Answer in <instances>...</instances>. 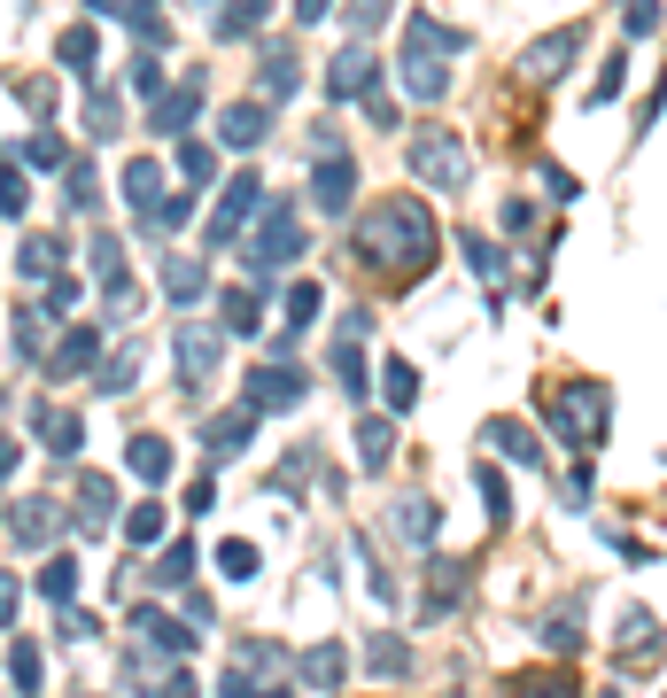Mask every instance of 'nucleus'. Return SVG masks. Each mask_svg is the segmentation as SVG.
Masks as SVG:
<instances>
[{"label": "nucleus", "mask_w": 667, "mask_h": 698, "mask_svg": "<svg viewBox=\"0 0 667 698\" xmlns=\"http://www.w3.org/2000/svg\"><path fill=\"white\" fill-rule=\"evenodd\" d=\"M358 256H373L381 272H428V256H435V218L411 210V202H381V210L358 225Z\"/></svg>", "instance_id": "nucleus-1"}, {"label": "nucleus", "mask_w": 667, "mask_h": 698, "mask_svg": "<svg viewBox=\"0 0 667 698\" xmlns=\"http://www.w3.org/2000/svg\"><path fill=\"white\" fill-rule=\"evenodd\" d=\"M551 427L566 434L574 451L606 443V388H598V381H574V388H559V404H551Z\"/></svg>", "instance_id": "nucleus-2"}, {"label": "nucleus", "mask_w": 667, "mask_h": 698, "mask_svg": "<svg viewBox=\"0 0 667 698\" xmlns=\"http://www.w3.org/2000/svg\"><path fill=\"white\" fill-rule=\"evenodd\" d=\"M411 171L435 179V187H458V179H466V148H458L450 132H411Z\"/></svg>", "instance_id": "nucleus-3"}, {"label": "nucleus", "mask_w": 667, "mask_h": 698, "mask_svg": "<svg viewBox=\"0 0 667 698\" xmlns=\"http://www.w3.org/2000/svg\"><path fill=\"white\" fill-rule=\"evenodd\" d=\"M248 256H257V265H280V256H303V225H295V202L265 210V233L248 241Z\"/></svg>", "instance_id": "nucleus-4"}, {"label": "nucleus", "mask_w": 667, "mask_h": 698, "mask_svg": "<svg viewBox=\"0 0 667 698\" xmlns=\"http://www.w3.org/2000/svg\"><path fill=\"white\" fill-rule=\"evenodd\" d=\"M621 667H629V675L659 667V621L644 614V605H629V614H621Z\"/></svg>", "instance_id": "nucleus-5"}, {"label": "nucleus", "mask_w": 667, "mask_h": 698, "mask_svg": "<svg viewBox=\"0 0 667 698\" xmlns=\"http://www.w3.org/2000/svg\"><path fill=\"white\" fill-rule=\"evenodd\" d=\"M288 404H303V373H295V365L248 373V411H288Z\"/></svg>", "instance_id": "nucleus-6"}, {"label": "nucleus", "mask_w": 667, "mask_h": 698, "mask_svg": "<svg viewBox=\"0 0 667 698\" xmlns=\"http://www.w3.org/2000/svg\"><path fill=\"white\" fill-rule=\"evenodd\" d=\"M365 85H373V55H365V47H342V55H334V70H326V94L350 102V94H365Z\"/></svg>", "instance_id": "nucleus-7"}, {"label": "nucleus", "mask_w": 667, "mask_h": 698, "mask_svg": "<svg viewBox=\"0 0 667 698\" xmlns=\"http://www.w3.org/2000/svg\"><path fill=\"white\" fill-rule=\"evenodd\" d=\"M132 474L148 481V489H163V481H172V443H163V434H132Z\"/></svg>", "instance_id": "nucleus-8"}, {"label": "nucleus", "mask_w": 667, "mask_h": 698, "mask_svg": "<svg viewBox=\"0 0 667 698\" xmlns=\"http://www.w3.org/2000/svg\"><path fill=\"white\" fill-rule=\"evenodd\" d=\"M248 202H257V179L241 171L233 195H225V202H218V218H210V241H233V233H241V218H248Z\"/></svg>", "instance_id": "nucleus-9"}, {"label": "nucleus", "mask_w": 667, "mask_h": 698, "mask_svg": "<svg viewBox=\"0 0 667 698\" xmlns=\"http://www.w3.org/2000/svg\"><path fill=\"white\" fill-rule=\"evenodd\" d=\"M458 590H466V559H435L428 567V614H450Z\"/></svg>", "instance_id": "nucleus-10"}, {"label": "nucleus", "mask_w": 667, "mask_h": 698, "mask_svg": "<svg viewBox=\"0 0 667 698\" xmlns=\"http://www.w3.org/2000/svg\"><path fill=\"white\" fill-rule=\"evenodd\" d=\"M350 195H358V171H350L342 155H334V163L318 171V210H334V218H342V210H350Z\"/></svg>", "instance_id": "nucleus-11"}, {"label": "nucleus", "mask_w": 667, "mask_h": 698, "mask_svg": "<svg viewBox=\"0 0 667 698\" xmlns=\"http://www.w3.org/2000/svg\"><path fill=\"white\" fill-rule=\"evenodd\" d=\"M396 528H403L411 551H428V544H435V504H428V497H403V504H396Z\"/></svg>", "instance_id": "nucleus-12"}, {"label": "nucleus", "mask_w": 667, "mask_h": 698, "mask_svg": "<svg viewBox=\"0 0 667 698\" xmlns=\"http://www.w3.org/2000/svg\"><path fill=\"white\" fill-rule=\"evenodd\" d=\"M125 195H132L140 218H155V210H163V171H155V163H125Z\"/></svg>", "instance_id": "nucleus-13"}, {"label": "nucleus", "mask_w": 667, "mask_h": 698, "mask_svg": "<svg viewBox=\"0 0 667 698\" xmlns=\"http://www.w3.org/2000/svg\"><path fill=\"white\" fill-rule=\"evenodd\" d=\"M172 349H179V373H187V381H202V373L218 365V334H202V326H187Z\"/></svg>", "instance_id": "nucleus-14"}, {"label": "nucleus", "mask_w": 667, "mask_h": 698, "mask_svg": "<svg viewBox=\"0 0 667 698\" xmlns=\"http://www.w3.org/2000/svg\"><path fill=\"white\" fill-rule=\"evenodd\" d=\"M109 520H117V489L94 474L86 489H78V528H109Z\"/></svg>", "instance_id": "nucleus-15"}, {"label": "nucleus", "mask_w": 667, "mask_h": 698, "mask_svg": "<svg viewBox=\"0 0 667 698\" xmlns=\"http://www.w3.org/2000/svg\"><path fill=\"white\" fill-rule=\"evenodd\" d=\"M140 637H148L155 652H195V637H187L172 614H155V605H140Z\"/></svg>", "instance_id": "nucleus-16"}, {"label": "nucleus", "mask_w": 667, "mask_h": 698, "mask_svg": "<svg viewBox=\"0 0 667 698\" xmlns=\"http://www.w3.org/2000/svg\"><path fill=\"white\" fill-rule=\"evenodd\" d=\"M536 637H543L551 652H574V644H582V605H559V614H543Z\"/></svg>", "instance_id": "nucleus-17"}, {"label": "nucleus", "mask_w": 667, "mask_h": 698, "mask_svg": "<svg viewBox=\"0 0 667 698\" xmlns=\"http://www.w3.org/2000/svg\"><path fill=\"white\" fill-rule=\"evenodd\" d=\"M473 481H481V504H489V528H513V497H505V474H496V466H473Z\"/></svg>", "instance_id": "nucleus-18"}, {"label": "nucleus", "mask_w": 667, "mask_h": 698, "mask_svg": "<svg viewBox=\"0 0 667 698\" xmlns=\"http://www.w3.org/2000/svg\"><path fill=\"white\" fill-rule=\"evenodd\" d=\"M39 443H47V451H55V458H70V451H78V443H86V427H78V419H70V411H47V419H39Z\"/></svg>", "instance_id": "nucleus-19"}, {"label": "nucleus", "mask_w": 667, "mask_h": 698, "mask_svg": "<svg viewBox=\"0 0 667 698\" xmlns=\"http://www.w3.org/2000/svg\"><path fill=\"white\" fill-rule=\"evenodd\" d=\"M248 427H257V411H248V404H241L233 419H210V451H218V458H233V451L248 443Z\"/></svg>", "instance_id": "nucleus-20"}, {"label": "nucleus", "mask_w": 667, "mask_h": 698, "mask_svg": "<svg viewBox=\"0 0 667 698\" xmlns=\"http://www.w3.org/2000/svg\"><path fill=\"white\" fill-rule=\"evenodd\" d=\"M566 62H574V32H551V39L528 55V78H559Z\"/></svg>", "instance_id": "nucleus-21"}, {"label": "nucleus", "mask_w": 667, "mask_h": 698, "mask_svg": "<svg viewBox=\"0 0 667 698\" xmlns=\"http://www.w3.org/2000/svg\"><path fill=\"white\" fill-rule=\"evenodd\" d=\"M365 652H373V675H388V683L411 675V644H403V637H373Z\"/></svg>", "instance_id": "nucleus-22"}, {"label": "nucleus", "mask_w": 667, "mask_h": 698, "mask_svg": "<svg viewBox=\"0 0 667 698\" xmlns=\"http://www.w3.org/2000/svg\"><path fill=\"white\" fill-rule=\"evenodd\" d=\"M47 528H55V504H16V544H24V551H39V544H55Z\"/></svg>", "instance_id": "nucleus-23"}, {"label": "nucleus", "mask_w": 667, "mask_h": 698, "mask_svg": "<svg viewBox=\"0 0 667 698\" xmlns=\"http://www.w3.org/2000/svg\"><path fill=\"white\" fill-rule=\"evenodd\" d=\"M94 349H102V334H94V326H78V334L55 349V365H47V373H78V365H94Z\"/></svg>", "instance_id": "nucleus-24"}, {"label": "nucleus", "mask_w": 667, "mask_h": 698, "mask_svg": "<svg viewBox=\"0 0 667 698\" xmlns=\"http://www.w3.org/2000/svg\"><path fill=\"white\" fill-rule=\"evenodd\" d=\"M388 451H396L388 419H358V458H365V466H388Z\"/></svg>", "instance_id": "nucleus-25"}, {"label": "nucleus", "mask_w": 667, "mask_h": 698, "mask_svg": "<svg viewBox=\"0 0 667 698\" xmlns=\"http://www.w3.org/2000/svg\"><path fill=\"white\" fill-rule=\"evenodd\" d=\"M303 683H318V690H334V683H342V644H318V652H303Z\"/></svg>", "instance_id": "nucleus-26"}, {"label": "nucleus", "mask_w": 667, "mask_h": 698, "mask_svg": "<svg viewBox=\"0 0 667 698\" xmlns=\"http://www.w3.org/2000/svg\"><path fill=\"white\" fill-rule=\"evenodd\" d=\"M265 125H272L265 109H225V125H218V132H225L233 148H248V140H265Z\"/></svg>", "instance_id": "nucleus-27"}, {"label": "nucleus", "mask_w": 667, "mask_h": 698, "mask_svg": "<svg viewBox=\"0 0 667 698\" xmlns=\"http://www.w3.org/2000/svg\"><path fill=\"white\" fill-rule=\"evenodd\" d=\"M39 590H47V605H70V590H78V567H70V559H47V567H39Z\"/></svg>", "instance_id": "nucleus-28"}, {"label": "nucleus", "mask_w": 667, "mask_h": 698, "mask_svg": "<svg viewBox=\"0 0 667 698\" xmlns=\"http://www.w3.org/2000/svg\"><path fill=\"white\" fill-rule=\"evenodd\" d=\"M218 318H225L233 334H257V295H248V288H233V295L218 303Z\"/></svg>", "instance_id": "nucleus-29"}, {"label": "nucleus", "mask_w": 667, "mask_h": 698, "mask_svg": "<svg viewBox=\"0 0 667 698\" xmlns=\"http://www.w3.org/2000/svg\"><path fill=\"white\" fill-rule=\"evenodd\" d=\"M195 102H202V94H172V102H155V132H187V125H195Z\"/></svg>", "instance_id": "nucleus-30"}, {"label": "nucleus", "mask_w": 667, "mask_h": 698, "mask_svg": "<svg viewBox=\"0 0 667 698\" xmlns=\"http://www.w3.org/2000/svg\"><path fill=\"white\" fill-rule=\"evenodd\" d=\"M163 295H172V303H195V295H202V265H163Z\"/></svg>", "instance_id": "nucleus-31"}, {"label": "nucleus", "mask_w": 667, "mask_h": 698, "mask_svg": "<svg viewBox=\"0 0 667 698\" xmlns=\"http://www.w3.org/2000/svg\"><path fill=\"white\" fill-rule=\"evenodd\" d=\"M39 349H47V318H39V311H16V358L32 365Z\"/></svg>", "instance_id": "nucleus-32"}, {"label": "nucleus", "mask_w": 667, "mask_h": 698, "mask_svg": "<svg viewBox=\"0 0 667 698\" xmlns=\"http://www.w3.org/2000/svg\"><path fill=\"white\" fill-rule=\"evenodd\" d=\"M187 574H195V544H172V551L155 559V582H172V590H179Z\"/></svg>", "instance_id": "nucleus-33"}, {"label": "nucleus", "mask_w": 667, "mask_h": 698, "mask_svg": "<svg viewBox=\"0 0 667 698\" xmlns=\"http://www.w3.org/2000/svg\"><path fill=\"white\" fill-rule=\"evenodd\" d=\"M489 443H505L513 458H528V466H536V434H528V427H513V419H496V427H489Z\"/></svg>", "instance_id": "nucleus-34"}, {"label": "nucleus", "mask_w": 667, "mask_h": 698, "mask_svg": "<svg viewBox=\"0 0 667 698\" xmlns=\"http://www.w3.org/2000/svg\"><path fill=\"white\" fill-rule=\"evenodd\" d=\"M55 55H62L70 70H86V62H94V32H86V24H78V32H62V39H55Z\"/></svg>", "instance_id": "nucleus-35"}, {"label": "nucleus", "mask_w": 667, "mask_h": 698, "mask_svg": "<svg viewBox=\"0 0 667 698\" xmlns=\"http://www.w3.org/2000/svg\"><path fill=\"white\" fill-rule=\"evenodd\" d=\"M16 265H24L32 280H39V272H55V265H62V241H24V256H16Z\"/></svg>", "instance_id": "nucleus-36"}, {"label": "nucleus", "mask_w": 667, "mask_h": 698, "mask_svg": "<svg viewBox=\"0 0 667 698\" xmlns=\"http://www.w3.org/2000/svg\"><path fill=\"white\" fill-rule=\"evenodd\" d=\"M125 536H132V544H163V504H140V512L125 520Z\"/></svg>", "instance_id": "nucleus-37"}, {"label": "nucleus", "mask_w": 667, "mask_h": 698, "mask_svg": "<svg viewBox=\"0 0 667 698\" xmlns=\"http://www.w3.org/2000/svg\"><path fill=\"white\" fill-rule=\"evenodd\" d=\"M411 396H420V373L396 358V365H388V404H396V411H411Z\"/></svg>", "instance_id": "nucleus-38"}, {"label": "nucleus", "mask_w": 667, "mask_h": 698, "mask_svg": "<svg viewBox=\"0 0 667 698\" xmlns=\"http://www.w3.org/2000/svg\"><path fill=\"white\" fill-rule=\"evenodd\" d=\"M218 574L248 582V574H257V551H248V544H218Z\"/></svg>", "instance_id": "nucleus-39"}, {"label": "nucleus", "mask_w": 667, "mask_h": 698, "mask_svg": "<svg viewBox=\"0 0 667 698\" xmlns=\"http://www.w3.org/2000/svg\"><path fill=\"white\" fill-rule=\"evenodd\" d=\"M9 660H16V667H9V675H16V690L32 698V690H39V644H16Z\"/></svg>", "instance_id": "nucleus-40"}, {"label": "nucleus", "mask_w": 667, "mask_h": 698, "mask_svg": "<svg viewBox=\"0 0 667 698\" xmlns=\"http://www.w3.org/2000/svg\"><path fill=\"white\" fill-rule=\"evenodd\" d=\"M334 373H342V388H350V404H358V388H365V358H358V349L342 341V349H334Z\"/></svg>", "instance_id": "nucleus-41"}, {"label": "nucleus", "mask_w": 667, "mask_h": 698, "mask_svg": "<svg viewBox=\"0 0 667 698\" xmlns=\"http://www.w3.org/2000/svg\"><path fill=\"white\" fill-rule=\"evenodd\" d=\"M520 698H574V675L559 667V675H543V683H520Z\"/></svg>", "instance_id": "nucleus-42"}, {"label": "nucleus", "mask_w": 667, "mask_h": 698, "mask_svg": "<svg viewBox=\"0 0 667 698\" xmlns=\"http://www.w3.org/2000/svg\"><path fill=\"white\" fill-rule=\"evenodd\" d=\"M303 318H318V288H311V280L288 295V326H303Z\"/></svg>", "instance_id": "nucleus-43"}, {"label": "nucleus", "mask_w": 667, "mask_h": 698, "mask_svg": "<svg viewBox=\"0 0 667 698\" xmlns=\"http://www.w3.org/2000/svg\"><path fill=\"white\" fill-rule=\"evenodd\" d=\"M559 497H566V504H574V512H582V504H590V466H574V474H566V489H559Z\"/></svg>", "instance_id": "nucleus-44"}, {"label": "nucleus", "mask_w": 667, "mask_h": 698, "mask_svg": "<svg viewBox=\"0 0 667 698\" xmlns=\"http://www.w3.org/2000/svg\"><path fill=\"white\" fill-rule=\"evenodd\" d=\"M381 16H388V0H350V24H358V32H373Z\"/></svg>", "instance_id": "nucleus-45"}, {"label": "nucleus", "mask_w": 667, "mask_h": 698, "mask_svg": "<svg viewBox=\"0 0 667 698\" xmlns=\"http://www.w3.org/2000/svg\"><path fill=\"white\" fill-rule=\"evenodd\" d=\"M179 171L187 179H210V148H179Z\"/></svg>", "instance_id": "nucleus-46"}, {"label": "nucleus", "mask_w": 667, "mask_h": 698, "mask_svg": "<svg viewBox=\"0 0 667 698\" xmlns=\"http://www.w3.org/2000/svg\"><path fill=\"white\" fill-rule=\"evenodd\" d=\"M9 621H16V582L0 574V629H9Z\"/></svg>", "instance_id": "nucleus-47"}, {"label": "nucleus", "mask_w": 667, "mask_h": 698, "mask_svg": "<svg viewBox=\"0 0 667 698\" xmlns=\"http://www.w3.org/2000/svg\"><path fill=\"white\" fill-rule=\"evenodd\" d=\"M218 698H257V683H248V675H225V683H218Z\"/></svg>", "instance_id": "nucleus-48"}, {"label": "nucleus", "mask_w": 667, "mask_h": 698, "mask_svg": "<svg viewBox=\"0 0 667 698\" xmlns=\"http://www.w3.org/2000/svg\"><path fill=\"white\" fill-rule=\"evenodd\" d=\"M295 9H303V16H318V9H326V0H295Z\"/></svg>", "instance_id": "nucleus-49"}]
</instances>
